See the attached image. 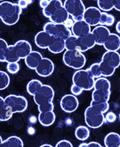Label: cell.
<instances>
[{"instance_id": "6da1fadb", "label": "cell", "mask_w": 120, "mask_h": 147, "mask_svg": "<svg viewBox=\"0 0 120 147\" xmlns=\"http://www.w3.org/2000/svg\"><path fill=\"white\" fill-rule=\"evenodd\" d=\"M26 90L30 95L34 96L40 114L53 111L54 105L52 101L55 92L51 86L43 84L39 80L34 79L28 83Z\"/></svg>"}, {"instance_id": "8fae6325", "label": "cell", "mask_w": 120, "mask_h": 147, "mask_svg": "<svg viewBox=\"0 0 120 147\" xmlns=\"http://www.w3.org/2000/svg\"><path fill=\"white\" fill-rule=\"evenodd\" d=\"M63 61L66 66L74 69H82L86 63L85 56L78 50L66 51L63 54Z\"/></svg>"}, {"instance_id": "f35d334b", "label": "cell", "mask_w": 120, "mask_h": 147, "mask_svg": "<svg viewBox=\"0 0 120 147\" xmlns=\"http://www.w3.org/2000/svg\"><path fill=\"white\" fill-rule=\"evenodd\" d=\"M28 133H29V134L32 135V134H34L35 133V129H34L33 127H29V128H28Z\"/></svg>"}, {"instance_id": "ab89813d", "label": "cell", "mask_w": 120, "mask_h": 147, "mask_svg": "<svg viewBox=\"0 0 120 147\" xmlns=\"http://www.w3.org/2000/svg\"><path fill=\"white\" fill-rule=\"evenodd\" d=\"M115 28H116V31H117V32L120 34V21L117 22V24L116 25V26H115Z\"/></svg>"}, {"instance_id": "f546056e", "label": "cell", "mask_w": 120, "mask_h": 147, "mask_svg": "<svg viewBox=\"0 0 120 147\" xmlns=\"http://www.w3.org/2000/svg\"><path fill=\"white\" fill-rule=\"evenodd\" d=\"M8 46L7 42L0 38V62H5V56Z\"/></svg>"}, {"instance_id": "4fadbf2b", "label": "cell", "mask_w": 120, "mask_h": 147, "mask_svg": "<svg viewBox=\"0 0 120 147\" xmlns=\"http://www.w3.org/2000/svg\"><path fill=\"white\" fill-rule=\"evenodd\" d=\"M63 5L74 21L83 20L86 8L82 0H66Z\"/></svg>"}, {"instance_id": "bcb514c9", "label": "cell", "mask_w": 120, "mask_h": 147, "mask_svg": "<svg viewBox=\"0 0 120 147\" xmlns=\"http://www.w3.org/2000/svg\"><path fill=\"white\" fill-rule=\"evenodd\" d=\"M0 1H3V0H0Z\"/></svg>"}, {"instance_id": "60d3db41", "label": "cell", "mask_w": 120, "mask_h": 147, "mask_svg": "<svg viewBox=\"0 0 120 147\" xmlns=\"http://www.w3.org/2000/svg\"><path fill=\"white\" fill-rule=\"evenodd\" d=\"M29 121H30V123H36V117H34V116L31 117V118H30V119H29Z\"/></svg>"}, {"instance_id": "d590c367", "label": "cell", "mask_w": 120, "mask_h": 147, "mask_svg": "<svg viewBox=\"0 0 120 147\" xmlns=\"http://www.w3.org/2000/svg\"><path fill=\"white\" fill-rule=\"evenodd\" d=\"M18 5L21 9L26 8L28 5V0H19L18 2Z\"/></svg>"}, {"instance_id": "7a4b0ae2", "label": "cell", "mask_w": 120, "mask_h": 147, "mask_svg": "<svg viewBox=\"0 0 120 147\" xmlns=\"http://www.w3.org/2000/svg\"><path fill=\"white\" fill-rule=\"evenodd\" d=\"M120 65V55L117 52L107 51L102 56L101 62L93 64L89 68L94 78L110 77Z\"/></svg>"}, {"instance_id": "8d00e7d4", "label": "cell", "mask_w": 120, "mask_h": 147, "mask_svg": "<svg viewBox=\"0 0 120 147\" xmlns=\"http://www.w3.org/2000/svg\"><path fill=\"white\" fill-rule=\"evenodd\" d=\"M85 147H103L99 143L96 142H90L88 144H86Z\"/></svg>"}, {"instance_id": "7bdbcfd3", "label": "cell", "mask_w": 120, "mask_h": 147, "mask_svg": "<svg viewBox=\"0 0 120 147\" xmlns=\"http://www.w3.org/2000/svg\"><path fill=\"white\" fill-rule=\"evenodd\" d=\"M86 143H83V144H82L79 147H85V145H86Z\"/></svg>"}, {"instance_id": "2e32d148", "label": "cell", "mask_w": 120, "mask_h": 147, "mask_svg": "<svg viewBox=\"0 0 120 147\" xmlns=\"http://www.w3.org/2000/svg\"><path fill=\"white\" fill-rule=\"evenodd\" d=\"M101 12L100 10L94 7L86 8L83 20L90 26H95L99 24Z\"/></svg>"}, {"instance_id": "3957f363", "label": "cell", "mask_w": 120, "mask_h": 147, "mask_svg": "<svg viewBox=\"0 0 120 147\" xmlns=\"http://www.w3.org/2000/svg\"><path fill=\"white\" fill-rule=\"evenodd\" d=\"M95 36L96 44L103 46L107 51L117 52L120 48V37L115 34H111L104 26L95 27L92 32Z\"/></svg>"}, {"instance_id": "52a82bcc", "label": "cell", "mask_w": 120, "mask_h": 147, "mask_svg": "<svg viewBox=\"0 0 120 147\" xmlns=\"http://www.w3.org/2000/svg\"><path fill=\"white\" fill-rule=\"evenodd\" d=\"M65 43L66 51L78 50L81 52L90 49L96 45L95 36L92 32L80 37L71 35L65 40Z\"/></svg>"}, {"instance_id": "7c38bea8", "label": "cell", "mask_w": 120, "mask_h": 147, "mask_svg": "<svg viewBox=\"0 0 120 147\" xmlns=\"http://www.w3.org/2000/svg\"><path fill=\"white\" fill-rule=\"evenodd\" d=\"M43 31L51 36L61 38L65 40L71 36V31L63 24L47 22L43 26Z\"/></svg>"}, {"instance_id": "ac0fdd59", "label": "cell", "mask_w": 120, "mask_h": 147, "mask_svg": "<svg viewBox=\"0 0 120 147\" xmlns=\"http://www.w3.org/2000/svg\"><path fill=\"white\" fill-rule=\"evenodd\" d=\"M71 32L76 37L82 36L91 32V26L83 20L75 21L71 28Z\"/></svg>"}, {"instance_id": "4dcf8cb0", "label": "cell", "mask_w": 120, "mask_h": 147, "mask_svg": "<svg viewBox=\"0 0 120 147\" xmlns=\"http://www.w3.org/2000/svg\"><path fill=\"white\" fill-rule=\"evenodd\" d=\"M20 67L18 62L8 63L7 66V69L8 71L11 74H16L20 70Z\"/></svg>"}, {"instance_id": "5b68a950", "label": "cell", "mask_w": 120, "mask_h": 147, "mask_svg": "<svg viewBox=\"0 0 120 147\" xmlns=\"http://www.w3.org/2000/svg\"><path fill=\"white\" fill-rule=\"evenodd\" d=\"M43 13L51 22L64 24L69 15L61 0H49L48 5L43 9Z\"/></svg>"}, {"instance_id": "836d02e7", "label": "cell", "mask_w": 120, "mask_h": 147, "mask_svg": "<svg viewBox=\"0 0 120 147\" xmlns=\"http://www.w3.org/2000/svg\"><path fill=\"white\" fill-rule=\"evenodd\" d=\"M71 92L75 96H78L83 92V90L77 86L73 84L71 87Z\"/></svg>"}, {"instance_id": "ee69618b", "label": "cell", "mask_w": 120, "mask_h": 147, "mask_svg": "<svg viewBox=\"0 0 120 147\" xmlns=\"http://www.w3.org/2000/svg\"><path fill=\"white\" fill-rule=\"evenodd\" d=\"M3 142V140H2V138H1V137L0 136V144H1V142Z\"/></svg>"}, {"instance_id": "d4e9b609", "label": "cell", "mask_w": 120, "mask_h": 147, "mask_svg": "<svg viewBox=\"0 0 120 147\" xmlns=\"http://www.w3.org/2000/svg\"><path fill=\"white\" fill-rule=\"evenodd\" d=\"M56 119L55 114L53 111L47 113L42 114H39L38 119L39 123L42 125L44 127H48L52 125Z\"/></svg>"}, {"instance_id": "f1b7e54d", "label": "cell", "mask_w": 120, "mask_h": 147, "mask_svg": "<svg viewBox=\"0 0 120 147\" xmlns=\"http://www.w3.org/2000/svg\"><path fill=\"white\" fill-rule=\"evenodd\" d=\"M10 83L9 76L4 71H0V90L7 88Z\"/></svg>"}, {"instance_id": "9a60e30c", "label": "cell", "mask_w": 120, "mask_h": 147, "mask_svg": "<svg viewBox=\"0 0 120 147\" xmlns=\"http://www.w3.org/2000/svg\"><path fill=\"white\" fill-rule=\"evenodd\" d=\"M55 69L53 62L48 58L42 57L35 69L37 74L43 78L51 75Z\"/></svg>"}, {"instance_id": "9c48e42d", "label": "cell", "mask_w": 120, "mask_h": 147, "mask_svg": "<svg viewBox=\"0 0 120 147\" xmlns=\"http://www.w3.org/2000/svg\"><path fill=\"white\" fill-rule=\"evenodd\" d=\"M22 9L18 4L9 1L0 3V19L7 25H13L17 24L20 20Z\"/></svg>"}, {"instance_id": "e0dca14e", "label": "cell", "mask_w": 120, "mask_h": 147, "mask_svg": "<svg viewBox=\"0 0 120 147\" xmlns=\"http://www.w3.org/2000/svg\"><path fill=\"white\" fill-rule=\"evenodd\" d=\"M62 109L66 113L76 111L79 107V100L74 95L67 94L64 96L61 101Z\"/></svg>"}, {"instance_id": "8992f818", "label": "cell", "mask_w": 120, "mask_h": 147, "mask_svg": "<svg viewBox=\"0 0 120 147\" xmlns=\"http://www.w3.org/2000/svg\"><path fill=\"white\" fill-rule=\"evenodd\" d=\"M32 52V47L28 41L21 40L13 45L8 46L5 62L8 63L18 62L20 59H24Z\"/></svg>"}, {"instance_id": "603a6c76", "label": "cell", "mask_w": 120, "mask_h": 147, "mask_svg": "<svg viewBox=\"0 0 120 147\" xmlns=\"http://www.w3.org/2000/svg\"><path fill=\"white\" fill-rule=\"evenodd\" d=\"M12 114L11 108L6 105L4 99L0 96V121H8L12 117Z\"/></svg>"}, {"instance_id": "f6af8a7d", "label": "cell", "mask_w": 120, "mask_h": 147, "mask_svg": "<svg viewBox=\"0 0 120 147\" xmlns=\"http://www.w3.org/2000/svg\"><path fill=\"white\" fill-rule=\"evenodd\" d=\"M119 120H120V114H119Z\"/></svg>"}, {"instance_id": "5bb4252c", "label": "cell", "mask_w": 120, "mask_h": 147, "mask_svg": "<svg viewBox=\"0 0 120 147\" xmlns=\"http://www.w3.org/2000/svg\"><path fill=\"white\" fill-rule=\"evenodd\" d=\"M4 101L6 105L11 108L13 114L24 112L28 107L26 99L21 96L9 95L4 98Z\"/></svg>"}, {"instance_id": "e575fe53", "label": "cell", "mask_w": 120, "mask_h": 147, "mask_svg": "<svg viewBox=\"0 0 120 147\" xmlns=\"http://www.w3.org/2000/svg\"><path fill=\"white\" fill-rule=\"evenodd\" d=\"M74 21L70 18H69L66 20V21L64 22V25L66 26V27H67L68 29H70V28H71L74 23Z\"/></svg>"}, {"instance_id": "d6986e66", "label": "cell", "mask_w": 120, "mask_h": 147, "mask_svg": "<svg viewBox=\"0 0 120 147\" xmlns=\"http://www.w3.org/2000/svg\"><path fill=\"white\" fill-rule=\"evenodd\" d=\"M52 36L45 31L39 32L35 37L36 46L41 49H47L50 45Z\"/></svg>"}, {"instance_id": "484cf974", "label": "cell", "mask_w": 120, "mask_h": 147, "mask_svg": "<svg viewBox=\"0 0 120 147\" xmlns=\"http://www.w3.org/2000/svg\"><path fill=\"white\" fill-rule=\"evenodd\" d=\"M0 147H24L22 140L17 136H11L0 144Z\"/></svg>"}, {"instance_id": "30bf717a", "label": "cell", "mask_w": 120, "mask_h": 147, "mask_svg": "<svg viewBox=\"0 0 120 147\" xmlns=\"http://www.w3.org/2000/svg\"><path fill=\"white\" fill-rule=\"evenodd\" d=\"M73 84L79 87L83 91H89L93 89L95 82L90 70L80 69L74 73L72 78Z\"/></svg>"}, {"instance_id": "ffe728a7", "label": "cell", "mask_w": 120, "mask_h": 147, "mask_svg": "<svg viewBox=\"0 0 120 147\" xmlns=\"http://www.w3.org/2000/svg\"><path fill=\"white\" fill-rule=\"evenodd\" d=\"M97 4L104 11H110L113 8L120 11V0H97Z\"/></svg>"}, {"instance_id": "1f68e13d", "label": "cell", "mask_w": 120, "mask_h": 147, "mask_svg": "<svg viewBox=\"0 0 120 147\" xmlns=\"http://www.w3.org/2000/svg\"><path fill=\"white\" fill-rule=\"evenodd\" d=\"M104 119H105V120H106L107 122L112 123H114L116 120L117 115L114 113L110 111V112H109L106 115V116H105V117H104Z\"/></svg>"}, {"instance_id": "b9f144b4", "label": "cell", "mask_w": 120, "mask_h": 147, "mask_svg": "<svg viewBox=\"0 0 120 147\" xmlns=\"http://www.w3.org/2000/svg\"><path fill=\"white\" fill-rule=\"evenodd\" d=\"M39 147H53V146L49 145V144H43L42 145H41Z\"/></svg>"}, {"instance_id": "7dc6e473", "label": "cell", "mask_w": 120, "mask_h": 147, "mask_svg": "<svg viewBox=\"0 0 120 147\" xmlns=\"http://www.w3.org/2000/svg\"><path fill=\"white\" fill-rule=\"evenodd\" d=\"M119 147H120V146H119Z\"/></svg>"}, {"instance_id": "7402d4cb", "label": "cell", "mask_w": 120, "mask_h": 147, "mask_svg": "<svg viewBox=\"0 0 120 147\" xmlns=\"http://www.w3.org/2000/svg\"><path fill=\"white\" fill-rule=\"evenodd\" d=\"M42 57V55L39 52L32 51L25 58V62L28 68L35 70Z\"/></svg>"}, {"instance_id": "cb8c5ba5", "label": "cell", "mask_w": 120, "mask_h": 147, "mask_svg": "<svg viewBox=\"0 0 120 147\" xmlns=\"http://www.w3.org/2000/svg\"><path fill=\"white\" fill-rule=\"evenodd\" d=\"M106 147H119L120 146V136L115 133L108 134L104 138Z\"/></svg>"}, {"instance_id": "277c9868", "label": "cell", "mask_w": 120, "mask_h": 147, "mask_svg": "<svg viewBox=\"0 0 120 147\" xmlns=\"http://www.w3.org/2000/svg\"><path fill=\"white\" fill-rule=\"evenodd\" d=\"M109 109V102H103L98 105H90L84 112L86 124L92 128H98L104 123V114Z\"/></svg>"}, {"instance_id": "83f0119b", "label": "cell", "mask_w": 120, "mask_h": 147, "mask_svg": "<svg viewBox=\"0 0 120 147\" xmlns=\"http://www.w3.org/2000/svg\"><path fill=\"white\" fill-rule=\"evenodd\" d=\"M115 22V18L111 14L107 12H101L99 24L102 26H112Z\"/></svg>"}, {"instance_id": "d6a6232c", "label": "cell", "mask_w": 120, "mask_h": 147, "mask_svg": "<svg viewBox=\"0 0 120 147\" xmlns=\"http://www.w3.org/2000/svg\"><path fill=\"white\" fill-rule=\"evenodd\" d=\"M55 147H73L71 143L67 140H62L57 143Z\"/></svg>"}, {"instance_id": "ba28073f", "label": "cell", "mask_w": 120, "mask_h": 147, "mask_svg": "<svg viewBox=\"0 0 120 147\" xmlns=\"http://www.w3.org/2000/svg\"><path fill=\"white\" fill-rule=\"evenodd\" d=\"M94 90L92 93V101L90 105L107 102L111 94V84L105 78H99L95 80Z\"/></svg>"}, {"instance_id": "4316f807", "label": "cell", "mask_w": 120, "mask_h": 147, "mask_svg": "<svg viewBox=\"0 0 120 147\" xmlns=\"http://www.w3.org/2000/svg\"><path fill=\"white\" fill-rule=\"evenodd\" d=\"M75 136L78 140L85 141L87 140L90 136V131L87 127L81 125L76 129Z\"/></svg>"}, {"instance_id": "74e56055", "label": "cell", "mask_w": 120, "mask_h": 147, "mask_svg": "<svg viewBox=\"0 0 120 147\" xmlns=\"http://www.w3.org/2000/svg\"><path fill=\"white\" fill-rule=\"evenodd\" d=\"M49 0H40L39 5L42 8H44L49 4Z\"/></svg>"}, {"instance_id": "44dd1931", "label": "cell", "mask_w": 120, "mask_h": 147, "mask_svg": "<svg viewBox=\"0 0 120 147\" xmlns=\"http://www.w3.org/2000/svg\"><path fill=\"white\" fill-rule=\"evenodd\" d=\"M48 49L51 52L55 54L62 52L65 49V40L52 36L51 43L48 47Z\"/></svg>"}]
</instances>
